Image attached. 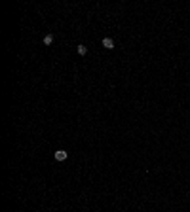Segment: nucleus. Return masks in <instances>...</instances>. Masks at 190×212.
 <instances>
[{"label":"nucleus","mask_w":190,"mask_h":212,"mask_svg":"<svg viewBox=\"0 0 190 212\" xmlns=\"http://www.w3.org/2000/svg\"><path fill=\"white\" fill-rule=\"evenodd\" d=\"M53 157H55V161H65V159L69 157V153H67L65 150H57V152L53 153Z\"/></svg>","instance_id":"f257e3e1"},{"label":"nucleus","mask_w":190,"mask_h":212,"mask_svg":"<svg viewBox=\"0 0 190 212\" xmlns=\"http://www.w3.org/2000/svg\"><path fill=\"white\" fill-rule=\"evenodd\" d=\"M103 48L112 49V48H114V40H112V38H103Z\"/></svg>","instance_id":"f03ea898"},{"label":"nucleus","mask_w":190,"mask_h":212,"mask_svg":"<svg viewBox=\"0 0 190 212\" xmlns=\"http://www.w3.org/2000/svg\"><path fill=\"white\" fill-rule=\"evenodd\" d=\"M51 44H53V34H48L44 38V45H51Z\"/></svg>","instance_id":"7ed1b4c3"},{"label":"nucleus","mask_w":190,"mask_h":212,"mask_svg":"<svg viewBox=\"0 0 190 212\" xmlns=\"http://www.w3.org/2000/svg\"><path fill=\"white\" fill-rule=\"evenodd\" d=\"M78 53H80V55H86V53H88V48L80 44V45H78Z\"/></svg>","instance_id":"20e7f679"}]
</instances>
